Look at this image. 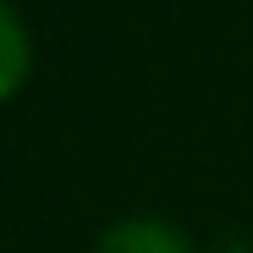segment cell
<instances>
[{
	"label": "cell",
	"mask_w": 253,
	"mask_h": 253,
	"mask_svg": "<svg viewBox=\"0 0 253 253\" xmlns=\"http://www.w3.org/2000/svg\"><path fill=\"white\" fill-rule=\"evenodd\" d=\"M94 253H187V242L165 220H121L99 237Z\"/></svg>",
	"instance_id": "1"
},
{
	"label": "cell",
	"mask_w": 253,
	"mask_h": 253,
	"mask_svg": "<svg viewBox=\"0 0 253 253\" xmlns=\"http://www.w3.org/2000/svg\"><path fill=\"white\" fill-rule=\"evenodd\" d=\"M28 77V33L17 22V11L0 0V99Z\"/></svg>",
	"instance_id": "2"
}]
</instances>
